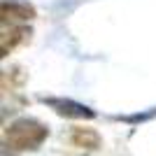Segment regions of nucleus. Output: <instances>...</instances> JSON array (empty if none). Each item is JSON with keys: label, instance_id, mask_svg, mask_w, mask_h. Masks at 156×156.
Instances as JSON below:
<instances>
[{"label": "nucleus", "instance_id": "1", "mask_svg": "<svg viewBox=\"0 0 156 156\" xmlns=\"http://www.w3.org/2000/svg\"><path fill=\"white\" fill-rule=\"evenodd\" d=\"M49 135V128H47L42 121L37 119H16L14 124H9L5 128V147L12 151H30V149H37L40 144L47 140Z\"/></svg>", "mask_w": 156, "mask_h": 156}, {"label": "nucleus", "instance_id": "4", "mask_svg": "<svg viewBox=\"0 0 156 156\" xmlns=\"http://www.w3.org/2000/svg\"><path fill=\"white\" fill-rule=\"evenodd\" d=\"M70 142H72V147L93 151V149L100 147V135L93 128H72L70 130Z\"/></svg>", "mask_w": 156, "mask_h": 156}, {"label": "nucleus", "instance_id": "2", "mask_svg": "<svg viewBox=\"0 0 156 156\" xmlns=\"http://www.w3.org/2000/svg\"><path fill=\"white\" fill-rule=\"evenodd\" d=\"M42 103L49 105L56 114L68 117V119H93L96 117V112L89 110L86 105L75 103V100H68V98H42Z\"/></svg>", "mask_w": 156, "mask_h": 156}, {"label": "nucleus", "instance_id": "5", "mask_svg": "<svg viewBox=\"0 0 156 156\" xmlns=\"http://www.w3.org/2000/svg\"><path fill=\"white\" fill-rule=\"evenodd\" d=\"M26 35H30V30H28V28H23V26H9V30H7V26H2V37H0V49H2V56H7V54L12 51L19 42H23V40H26Z\"/></svg>", "mask_w": 156, "mask_h": 156}, {"label": "nucleus", "instance_id": "3", "mask_svg": "<svg viewBox=\"0 0 156 156\" xmlns=\"http://www.w3.org/2000/svg\"><path fill=\"white\" fill-rule=\"evenodd\" d=\"M2 23H23V21H30L35 16V7L23 2V0H2Z\"/></svg>", "mask_w": 156, "mask_h": 156}]
</instances>
